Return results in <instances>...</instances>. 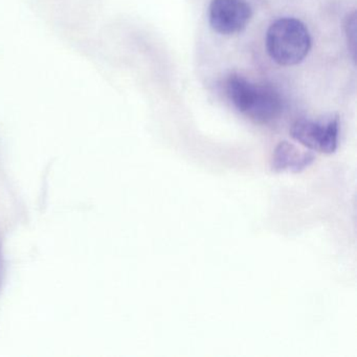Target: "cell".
Instances as JSON below:
<instances>
[{
	"label": "cell",
	"mask_w": 357,
	"mask_h": 357,
	"mask_svg": "<svg viewBox=\"0 0 357 357\" xmlns=\"http://www.w3.org/2000/svg\"><path fill=\"white\" fill-rule=\"evenodd\" d=\"M227 97L240 114L257 124H268L281 116L283 100L271 85L257 84L239 74L227 78Z\"/></svg>",
	"instance_id": "obj_1"
},
{
	"label": "cell",
	"mask_w": 357,
	"mask_h": 357,
	"mask_svg": "<svg viewBox=\"0 0 357 357\" xmlns=\"http://www.w3.org/2000/svg\"><path fill=\"white\" fill-rule=\"evenodd\" d=\"M312 45L310 32L304 22L282 17L269 26L265 47L271 59L281 66H294L304 61Z\"/></svg>",
	"instance_id": "obj_2"
},
{
	"label": "cell",
	"mask_w": 357,
	"mask_h": 357,
	"mask_svg": "<svg viewBox=\"0 0 357 357\" xmlns=\"http://www.w3.org/2000/svg\"><path fill=\"white\" fill-rule=\"evenodd\" d=\"M290 135L294 141L312 151L334 153L340 139V119L336 114L319 119H298L290 127Z\"/></svg>",
	"instance_id": "obj_3"
},
{
	"label": "cell",
	"mask_w": 357,
	"mask_h": 357,
	"mask_svg": "<svg viewBox=\"0 0 357 357\" xmlns=\"http://www.w3.org/2000/svg\"><path fill=\"white\" fill-rule=\"evenodd\" d=\"M252 16V7L246 0H212L208 7L211 28L222 36H233L245 30Z\"/></svg>",
	"instance_id": "obj_4"
},
{
	"label": "cell",
	"mask_w": 357,
	"mask_h": 357,
	"mask_svg": "<svg viewBox=\"0 0 357 357\" xmlns=\"http://www.w3.org/2000/svg\"><path fill=\"white\" fill-rule=\"evenodd\" d=\"M314 160L313 152L300 149L294 144L283 141L275 148L271 167L273 172L300 173L311 166Z\"/></svg>",
	"instance_id": "obj_5"
},
{
	"label": "cell",
	"mask_w": 357,
	"mask_h": 357,
	"mask_svg": "<svg viewBox=\"0 0 357 357\" xmlns=\"http://www.w3.org/2000/svg\"><path fill=\"white\" fill-rule=\"evenodd\" d=\"M357 20L356 12L347 15L344 20V33H346L347 45L348 50L352 54L353 60L356 59V45H357Z\"/></svg>",
	"instance_id": "obj_6"
},
{
	"label": "cell",
	"mask_w": 357,
	"mask_h": 357,
	"mask_svg": "<svg viewBox=\"0 0 357 357\" xmlns=\"http://www.w3.org/2000/svg\"><path fill=\"white\" fill-rule=\"evenodd\" d=\"M1 250H0V284H1V273H3V264H1Z\"/></svg>",
	"instance_id": "obj_7"
}]
</instances>
